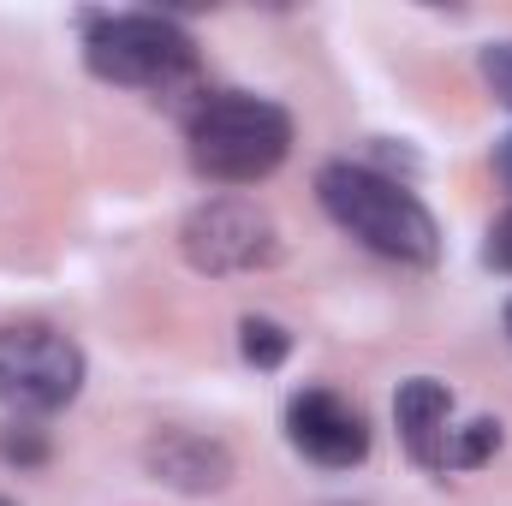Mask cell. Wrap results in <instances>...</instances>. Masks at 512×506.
Masks as SVG:
<instances>
[{
	"mask_svg": "<svg viewBox=\"0 0 512 506\" xmlns=\"http://www.w3.org/2000/svg\"><path fill=\"white\" fill-rule=\"evenodd\" d=\"M179 251L197 274H256L280 262V227L251 197H209L185 215Z\"/></svg>",
	"mask_w": 512,
	"mask_h": 506,
	"instance_id": "5b68a950",
	"label": "cell"
},
{
	"mask_svg": "<svg viewBox=\"0 0 512 506\" xmlns=\"http://www.w3.org/2000/svg\"><path fill=\"white\" fill-rule=\"evenodd\" d=\"M507 340H512V298H507Z\"/></svg>",
	"mask_w": 512,
	"mask_h": 506,
	"instance_id": "9a60e30c",
	"label": "cell"
},
{
	"mask_svg": "<svg viewBox=\"0 0 512 506\" xmlns=\"http://www.w3.org/2000/svg\"><path fill=\"white\" fill-rule=\"evenodd\" d=\"M0 506H12V501H6V495H0Z\"/></svg>",
	"mask_w": 512,
	"mask_h": 506,
	"instance_id": "2e32d148",
	"label": "cell"
},
{
	"mask_svg": "<svg viewBox=\"0 0 512 506\" xmlns=\"http://www.w3.org/2000/svg\"><path fill=\"white\" fill-rule=\"evenodd\" d=\"M143 471L179 495H221L233 483V447L203 429H155L143 441Z\"/></svg>",
	"mask_w": 512,
	"mask_h": 506,
	"instance_id": "52a82bcc",
	"label": "cell"
},
{
	"mask_svg": "<svg viewBox=\"0 0 512 506\" xmlns=\"http://www.w3.org/2000/svg\"><path fill=\"white\" fill-rule=\"evenodd\" d=\"M495 453H501V417H471V423H459V429H453L447 471H483Z\"/></svg>",
	"mask_w": 512,
	"mask_h": 506,
	"instance_id": "9c48e42d",
	"label": "cell"
},
{
	"mask_svg": "<svg viewBox=\"0 0 512 506\" xmlns=\"http://www.w3.org/2000/svg\"><path fill=\"white\" fill-rule=\"evenodd\" d=\"M483 262H489V268H501V274H512V209H501V215L489 221V239H483Z\"/></svg>",
	"mask_w": 512,
	"mask_h": 506,
	"instance_id": "4fadbf2b",
	"label": "cell"
},
{
	"mask_svg": "<svg viewBox=\"0 0 512 506\" xmlns=\"http://www.w3.org/2000/svg\"><path fill=\"white\" fill-rule=\"evenodd\" d=\"M0 459L18 465V471H36V465H48V435H42L30 417H12V423L0 429Z\"/></svg>",
	"mask_w": 512,
	"mask_h": 506,
	"instance_id": "8fae6325",
	"label": "cell"
},
{
	"mask_svg": "<svg viewBox=\"0 0 512 506\" xmlns=\"http://www.w3.org/2000/svg\"><path fill=\"white\" fill-rule=\"evenodd\" d=\"M286 441L322 471H352L370 459V417L334 387H298L286 399Z\"/></svg>",
	"mask_w": 512,
	"mask_h": 506,
	"instance_id": "8992f818",
	"label": "cell"
},
{
	"mask_svg": "<svg viewBox=\"0 0 512 506\" xmlns=\"http://www.w3.org/2000/svg\"><path fill=\"white\" fill-rule=\"evenodd\" d=\"M483 84L495 90V102H501V108H512V36L483 48Z\"/></svg>",
	"mask_w": 512,
	"mask_h": 506,
	"instance_id": "7c38bea8",
	"label": "cell"
},
{
	"mask_svg": "<svg viewBox=\"0 0 512 506\" xmlns=\"http://www.w3.org/2000/svg\"><path fill=\"white\" fill-rule=\"evenodd\" d=\"M84 346L54 322H6L0 328V405L12 417H48L66 411L84 393Z\"/></svg>",
	"mask_w": 512,
	"mask_h": 506,
	"instance_id": "277c9868",
	"label": "cell"
},
{
	"mask_svg": "<svg viewBox=\"0 0 512 506\" xmlns=\"http://www.w3.org/2000/svg\"><path fill=\"white\" fill-rule=\"evenodd\" d=\"M489 167H495V179L512 191V131H507V137H495V155H489Z\"/></svg>",
	"mask_w": 512,
	"mask_h": 506,
	"instance_id": "5bb4252c",
	"label": "cell"
},
{
	"mask_svg": "<svg viewBox=\"0 0 512 506\" xmlns=\"http://www.w3.org/2000/svg\"><path fill=\"white\" fill-rule=\"evenodd\" d=\"M239 352L251 370H280L292 358V334L274 322V316H245L239 322Z\"/></svg>",
	"mask_w": 512,
	"mask_h": 506,
	"instance_id": "30bf717a",
	"label": "cell"
},
{
	"mask_svg": "<svg viewBox=\"0 0 512 506\" xmlns=\"http://www.w3.org/2000/svg\"><path fill=\"white\" fill-rule=\"evenodd\" d=\"M393 429L411 465L447 477V447H453V387L435 376H411L393 393Z\"/></svg>",
	"mask_w": 512,
	"mask_h": 506,
	"instance_id": "ba28073f",
	"label": "cell"
},
{
	"mask_svg": "<svg viewBox=\"0 0 512 506\" xmlns=\"http://www.w3.org/2000/svg\"><path fill=\"white\" fill-rule=\"evenodd\" d=\"M185 155L209 185H262L292 155V114L251 90H209L185 114Z\"/></svg>",
	"mask_w": 512,
	"mask_h": 506,
	"instance_id": "7a4b0ae2",
	"label": "cell"
},
{
	"mask_svg": "<svg viewBox=\"0 0 512 506\" xmlns=\"http://www.w3.org/2000/svg\"><path fill=\"white\" fill-rule=\"evenodd\" d=\"M316 203L328 209V221L340 233H352L382 262H399V268L441 262V227H435L429 203L405 179H393L370 161H328L316 173Z\"/></svg>",
	"mask_w": 512,
	"mask_h": 506,
	"instance_id": "6da1fadb",
	"label": "cell"
},
{
	"mask_svg": "<svg viewBox=\"0 0 512 506\" xmlns=\"http://www.w3.org/2000/svg\"><path fill=\"white\" fill-rule=\"evenodd\" d=\"M84 66L102 84L179 96L197 84V36L161 12H84Z\"/></svg>",
	"mask_w": 512,
	"mask_h": 506,
	"instance_id": "3957f363",
	"label": "cell"
}]
</instances>
